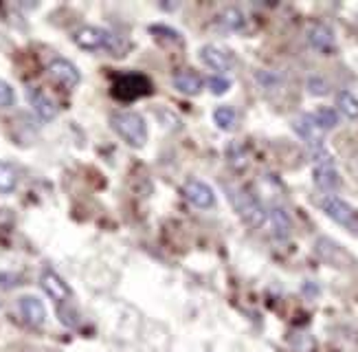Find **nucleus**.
I'll return each mask as SVG.
<instances>
[{
	"instance_id": "nucleus-5",
	"label": "nucleus",
	"mask_w": 358,
	"mask_h": 352,
	"mask_svg": "<svg viewBox=\"0 0 358 352\" xmlns=\"http://www.w3.org/2000/svg\"><path fill=\"white\" fill-rule=\"evenodd\" d=\"M150 93H152V84L141 73L119 75L117 82H115V88H113V95L117 99H123V101H132V99H138V97L150 95Z\"/></svg>"
},
{
	"instance_id": "nucleus-19",
	"label": "nucleus",
	"mask_w": 358,
	"mask_h": 352,
	"mask_svg": "<svg viewBox=\"0 0 358 352\" xmlns=\"http://www.w3.org/2000/svg\"><path fill=\"white\" fill-rule=\"evenodd\" d=\"M336 108L350 119H358V99L350 93V90H341L336 95Z\"/></svg>"
},
{
	"instance_id": "nucleus-6",
	"label": "nucleus",
	"mask_w": 358,
	"mask_h": 352,
	"mask_svg": "<svg viewBox=\"0 0 358 352\" xmlns=\"http://www.w3.org/2000/svg\"><path fill=\"white\" fill-rule=\"evenodd\" d=\"M40 286L46 295H49L55 304H66L73 297L71 286L59 278V275L53 269H44L40 273Z\"/></svg>"
},
{
	"instance_id": "nucleus-21",
	"label": "nucleus",
	"mask_w": 358,
	"mask_h": 352,
	"mask_svg": "<svg viewBox=\"0 0 358 352\" xmlns=\"http://www.w3.org/2000/svg\"><path fill=\"white\" fill-rule=\"evenodd\" d=\"M313 119L317 121V126L325 132V130H332L338 126V113L334 108H319Z\"/></svg>"
},
{
	"instance_id": "nucleus-23",
	"label": "nucleus",
	"mask_w": 358,
	"mask_h": 352,
	"mask_svg": "<svg viewBox=\"0 0 358 352\" xmlns=\"http://www.w3.org/2000/svg\"><path fill=\"white\" fill-rule=\"evenodd\" d=\"M328 90H330V86H328V82H325L321 75H313V78L308 80V93L310 95H328Z\"/></svg>"
},
{
	"instance_id": "nucleus-24",
	"label": "nucleus",
	"mask_w": 358,
	"mask_h": 352,
	"mask_svg": "<svg viewBox=\"0 0 358 352\" xmlns=\"http://www.w3.org/2000/svg\"><path fill=\"white\" fill-rule=\"evenodd\" d=\"M148 31L152 36H163V40H174V42H180V34L172 27H165V24H152Z\"/></svg>"
},
{
	"instance_id": "nucleus-2",
	"label": "nucleus",
	"mask_w": 358,
	"mask_h": 352,
	"mask_svg": "<svg viewBox=\"0 0 358 352\" xmlns=\"http://www.w3.org/2000/svg\"><path fill=\"white\" fill-rule=\"evenodd\" d=\"M227 194H229V201L231 205L236 207V211L240 213V218L253 229H259L264 223H266V209L262 207V203L253 194H248L242 188L236 185H224Z\"/></svg>"
},
{
	"instance_id": "nucleus-16",
	"label": "nucleus",
	"mask_w": 358,
	"mask_h": 352,
	"mask_svg": "<svg viewBox=\"0 0 358 352\" xmlns=\"http://www.w3.org/2000/svg\"><path fill=\"white\" fill-rule=\"evenodd\" d=\"M202 78L194 71H178L174 75V88L180 90L182 95H198L202 90Z\"/></svg>"
},
{
	"instance_id": "nucleus-17",
	"label": "nucleus",
	"mask_w": 358,
	"mask_h": 352,
	"mask_svg": "<svg viewBox=\"0 0 358 352\" xmlns=\"http://www.w3.org/2000/svg\"><path fill=\"white\" fill-rule=\"evenodd\" d=\"M15 188H18V170L11 163L0 161V194H11Z\"/></svg>"
},
{
	"instance_id": "nucleus-25",
	"label": "nucleus",
	"mask_w": 358,
	"mask_h": 352,
	"mask_svg": "<svg viewBox=\"0 0 358 352\" xmlns=\"http://www.w3.org/2000/svg\"><path fill=\"white\" fill-rule=\"evenodd\" d=\"M13 104H15L13 88L5 80H0V108H11Z\"/></svg>"
},
{
	"instance_id": "nucleus-14",
	"label": "nucleus",
	"mask_w": 358,
	"mask_h": 352,
	"mask_svg": "<svg viewBox=\"0 0 358 352\" xmlns=\"http://www.w3.org/2000/svg\"><path fill=\"white\" fill-rule=\"evenodd\" d=\"M315 185L319 190H323L325 194H332L341 188V174L336 172L334 165H315Z\"/></svg>"
},
{
	"instance_id": "nucleus-26",
	"label": "nucleus",
	"mask_w": 358,
	"mask_h": 352,
	"mask_svg": "<svg viewBox=\"0 0 358 352\" xmlns=\"http://www.w3.org/2000/svg\"><path fill=\"white\" fill-rule=\"evenodd\" d=\"M227 157H229V161H231V165L233 167H242L246 165V161H244V155H242V150H240V146L238 143H233V146H229V150H227Z\"/></svg>"
},
{
	"instance_id": "nucleus-22",
	"label": "nucleus",
	"mask_w": 358,
	"mask_h": 352,
	"mask_svg": "<svg viewBox=\"0 0 358 352\" xmlns=\"http://www.w3.org/2000/svg\"><path fill=\"white\" fill-rule=\"evenodd\" d=\"M207 86L213 95H224L227 90L231 88V80L224 78V75H211V78L207 80Z\"/></svg>"
},
{
	"instance_id": "nucleus-13",
	"label": "nucleus",
	"mask_w": 358,
	"mask_h": 352,
	"mask_svg": "<svg viewBox=\"0 0 358 352\" xmlns=\"http://www.w3.org/2000/svg\"><path fill=\"white\" fill-rule=\"evenodd\" d=\"M18 309H20V315L29 321L31 326H42L46 321V309L44 304L40 302V297L36 295H24L18 300Z\"/></svg>"
},
{
	"instance_id": "nucleus-8",
	"label": "nucleus",
	"mask_w": 358,
	"mask_h": 352,
	"mask_svg": "<svg viewBox=\"0 0 358 352\" xmlns=\"http://www.w3.org/2000/svg\"><path fill=\"white\" fill-rule=\"evenodd\" d=\"M49 73H51V78L64 88H75L77 84L82 82L80 69H77L73 62H69V59H64V57H53L49 62Z\"/></svg>"
},
{
	"instance_id": "nucleus-15",
	"label": "nucleus",
	"mask_w": 358,
	"mask_h": 352,
	"mask_svg": "<svg viewBox=\"0 0 358 352\" xmlns=\"http://www.w3.org/2000/svg\"><path fill=\"white\" fill-rule=\"evenodd\" d=\"M266 220L271 223V229H273V236L277 240H286L292 232V220L286 213V209L282 207H273L266 211Z\"/></svg>"
},
{
	"instance_id": "nucleus-10",
	"label": "nucleus",
	"mask_w": 358,
	"mask_h": 352,
	"mask_svg": "<svg viewBox=\"0 0 358 352\" xmlns=\"http://www.w3.org/2000/svg\"><path fill=\"white\" fill-rule=\"evenodd\" d=\"M292 130L297 132L308 146H321L323 143V130L317 126L313 115H299L292 119Z\"/></svg>"
},
{
	"instance_id": "nucleus-3",
	"label": "nucleus",
	"mask_w": 358,
	"mask_h": 352,
	"mask_svg": "<svg viewBox=\"0 0 358 352\" xmlns=\"http://www.w3.org/2000/svg\"><path fill=\"white\" fill-rule=\"evenodd\" d=\"M319 207L328 218H332L341 227H348L354 236H358V209H354L348 201L334 194H328L319 198Z\"/></svg>"
},
{
	"instance_id": "nucleus-9",
	"label": "nucleus",
	"mask_w": 358,
	"mask_h": 352,
	"mask_svg": "<svg viewBox=\"0 0 358 352\" xmlns=\"http://www.w3.org/2000/svg\"><path fill=\"white\" fill-rule=\"evenodd\" d=\"M182 192H185L187 201H189L198 209H211L215 205V192L207 185V183H202L198 178L187 181Z\"/></svg>"
},
{
	"instance_id": "nucleus-7",
	"label": "nucleus",
	"mask_w": 358,
	"mask_h": 352,
	"mask_svg": "<svg viewBox=\"0 0 358 352\" xmlns=\"http://www.w3.org/2000/svg\"><path fill=\"white\" fill-rule=\"evenodd\" d=\"M200 59L217 73H227L236 66V55L224 47H217V44H205L200 49Z\"/></svg>"
},
{
	"instance_id": "nucleus-4",
	"label": "nucleus",
	"mask_w": 358,
	"mask_h": 352,
	"mask_svg": "<svg viewBox=\"0 0 358 352\" xmlns=\"http://www.w3.org/2000/svg\"><path fill=\"white\" fill-rule=\"evenodd\" d=\"M73 42L84 51H106V49H113L115 36L103 27L84 24L73 34Z\"/></svg>"
},
{
	"instance_id": "nucleus-11",
	"label": "nucleus",
	"mask_w": 358,
	"mask_h": 352,
	"mask_svg": "<svg viewBox=\"0 0 358 352\" xmlns=\"http://www.w3.org/2000/svg\"><path fill=\"white\" fill-rule=\"evenodd\" d=\"M27 99L31 104V108L36 111V115L42 121H53L57 117V106L53 104V99L44 93L40 88H29L27 90Z\"/></svg>"
},
{
	"instance_id": "nucleus-20",
	"label": "nucleus",
	"mask_w": 358,
	"mask_h": 352,
	"mask_svg": "<svg viewBox=\"0 0 358 352\" xmlns=\"http://www.w3.org/2000/svg\"><path fill=\"white\" fill-rule=\"evenodd\" d=\"M213 121L220 130H231L238 121V113L231 106H220V108L213 111Z\"/></svg>"
},
{
	"instance_id": "nucleus-12",
	"label": "nucleus",
	"mask_w": 358,
	"mask_h": 352,
	"mask_svg": "<svg viewBox=\"0 0 358 352\" xmlns=\"http://www.w3.org/2000/svg\"><path fill=\"white\" fill-rule=\"evenodd\" d=\"M308 44L313 47L315 51H321V53H330L334 49V31L323 22H317L308 29Z\"/></svg>"
},
{
	"instance_id": "nucleus-1",
	"label": "nucleus",
	"mask_w": 358,
	"mask_h": 352,
	"mask_svg": "<svg viewBox=\"0 0 358 352\" xmlns=\"http://www.w3.org/2000/svg\"><path fill=\"white\" fill-rule=\"evenodd\" d=\"M110 126L123 141L132 148H143L148 143V124L134 111H123L110 115Z\"/></svg>"
},
{
	"instance_id": "nucleus-27",
	"label": "nucleus",
	"mask_w": 358,
	"mask_h": 352,
	"mask_svg": "<svg viewBox=\"0 0 358 352\" xmlns=\"http://www.w3.org/2000/svg\"><path fill=\"white\" fill-rule=\"evenodd\" d=\"M18 275H11V273H0V286L3 288H11V286H18Z\"/></svg>"
},
{
	"instance_id": "nucleus-18",
	"label": "nucleus",
	"mask_w": 358,
	"mask_h": 352,
	"mask_svg": "<svg viewBox=\"0 0 358 352\" xmlns=\"http://www.w3.org/2000/svg\"><path fill=\"white\" fill-rule=\"evenodd\" d=\"M220 24L224 29H229V31H242L244 24H246V18H244V13L238 9V7H227L222 13H220Z\"/></svg>"
}]
</instances>
